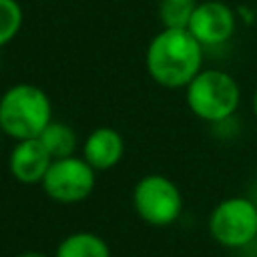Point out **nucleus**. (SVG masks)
<instances>
[{
  "label": "nucleus",
  "mask_w": 257,
  "mask_h": 257,
  "mask_svg": "<svg viewBox=\"0 0 257 257\" xmlns=\"http://www.w3.org/2000/svg\"><path fill=\"white\" fill-rule=\"evenodd\" d=\"M149 76L165 88H185L203 66V46L187 28H163L147 46Z\"/></svg>",
  "instance_id": "obj_1"
},
{
  "label": "nucleus",
  "mask_w": 257,
  "mask_h": 257,
  "mask_svg": "<svg viewBox=\"0 0 257 257\" xmlns=\"http://www.w3.org/2000/svg\"><path fill=\"white\" fill-rule=\"evenodd\" d=\"M52 120L50 96L36 84L20 82L0 94V131L14 141L38 139Z\"/></svg>",
  "instance_id": "obj_2"
},
{
  "label": "nucleus",
  "mask_w": 257,
  "mask_h": 257,
  "mask_svg": "<svg viewBox=\"0 0 257 257\" xmlns=\"http://www.w3.org/2000/svg\"><path fill=\"white\" fill-rule=\"evenodd\" d=\"M185 98L197 118L219 122L233 116L239 108L241 88L229 72L217 68H201L197 76L185 86Z\"/></svg>",
  "instance_id": "obj_3"
},
{
  "label": "nucleus",
  "mask_w": 257,
  "mask_h": 257,
  "mask_svg": "<svg viewBox=\"0 0 257 257\" xmlns=\"http://www.w3.org/2000/svg\"><path fill=\"white\" fill-rule=\"evenodd\" d=\"M133 207L145 223L167 227L183 213V193L169 177L151 173L137 181L133 189Z\"/></svg>",
  "instance_id": "obj_4"
},
{
  "label": "nucleus",
  "mask_w": 257,
  "mask_h": 257,
  "mask_svg": "<svg viewBox=\"0 0 257 257\" xmlns=\"http://www.w3.org/2000/svg\"><path fill=\"white\" fill-rule=\"evenodd\" d=\"M207 229L223 247H245L257 237V205L247 197H227L213 207Z\"/></svg>",
  "instance_id": "obj_5"
},
{
  "label": "nucleus",
  "mask_w": 257,
  "mask_h": 257,
  "mask_svg": "<svg viewBox=\"0 0 257 257\" xmlns=\"http://www.w3.org/2000/svg\"><path fill=\"white\" fill-rule=\"evenodd\" d=\"M44 193L60 203V205H74L88 199L96 185V171L76 155L54 159L40 181Z\"/></svg>",
  "instance_id": "obj_6"
},
{
  "label": "nucleus",
  "mask_w": 257,
  "mask_h": 257,
  "mask_svg": "<svg viewBox=\"0 0 257 257\" xmlns=\"http://www.w3.org/2000/svg\"><path fill=\"white\" fill-rule=\"evenodd\" d=\"M199 44L205 46H219L225 44L235 32V14L233 8L221 0H205L195 4L191 22L187 28Z\"/></svg>",
  "instance_id": "obj_7"
},
{
  "label": "nucleus",
  "mask_w": 257,
  "mask_h": 257,
  "mask_svg": "<svg viewBox=\"0 0 257 257\" xmlns=\"http://www.w3.org/2000/svg\"><path fill=\"white\" fill-rule=\"evenodd\" d=\"M52 161L54 159L44 149L40 139L16 141L14 149L8 155V171L18 183L36 185L42 181Z\"/></svg>",
  "instance_id": "obj_8"
},
{
  "label": "nucleus",
  "mask_w": 257,
  "mask_h": 257,
  "mask_svg": "<svg viewBox=\"0 0 257 257\" xmlns=\"http://www.w3.org/2000/svg\"><path fill=\"white\" fill-rule=\"evenodd\" d=\"M124 155V141L116 128L98 126L82 143V159L98 173L110 171L120 163Z\"/></svg>",
  "instance_id": "obj_9"
},
{
  "label": "nucleus",
  "mask_w": 257,
  "mask_h": 257,
  "mask_svg": "<svg viewBox=\"0 0 257 257\" xmlns=\"http://www.w3.org/2000/svg\"><path fill=\"white\" fill-rule=\"evenodd\" d=\"M54 257H110V247L92 231H74L58 243Z\"/></svg>",
  "instance_id": "obj_10"
},
{
  "label": "nucleus",
  "mask_w": 257,
  "mask_h": 257,
  "mask_svg": "<svg viewBox=\"0 0 257 257\" xmlns=\"http://www.w3.org/2000/svg\"><path fill=\"white\" fill-rule=\"evenodd\" d=\"M38 139L52 159H64V157L74 155L76 151V133L72 131V126H68L62 120L52 118Z\"/></svg>",
  "instance_id": "obj_11"
},
{
  "label": "nucleus",
  "mask_w": 257,
  "mask_h": 257,
  "mask_svg": "<svg viewBox=\"0 0 257 257\" xmlns=\"http://www.w3.org/2000/svg\"><path fill=\"white\" fill-rule=\"evenodd\" d=\"M22 8L16 0H0V48L14 40L22 28Z\"/></svg>",
  "instance_id": "obj_12"
},
{
  "label": "nucleus",
  "mask_w": 257,
  "mask_h": 257,
  "mask_svg": "<svg viewBox=\"0 0 257 257\" xmlns=\"http://www.w3.org/2000/svg\"><path fill=\"white\" fill-rule=\"evenodd\" d=\"M197 2H169L161 0L159 18L163 28H189L191 14Z\"/></svg>",
  "instance_id": "obj_13"
},
{
  "label": "nucleus",
  "mask_w": 257,
  "mask_h": 257,
  "mask_svg": "<svg viewBox=\"0 0 257 257\" xmlns=\"http://www.w3.org/2000/svg\"><path fill=\"white\" fill-rule=\"evenodd\" d=\"M16 257H48V255H44V253H40V251H22V253H18Z\"/></svg>",
  "instance_id": "obj_14"
},
{
  "label": "nucleus",
  "mask_w": 257,
  "mask_h": 257,
  "mask_svg": "<svg viewBox=\"0 0 257 257\" xmlns=\"http://www.w3.org/2000/svg\"><path fill=\"white\" fill-rule=\"evenodd\" d=\"M253 114H255V118H257V88H255V92H253Z\"/></svg>",
  "instance_id": "obj_15"
},
{
  "label": "nucleus",
  "mask_w": 257,
  "mask_h": 257,
  "mask_svg": "<svg viewBox=\"0 0 257 257\" xmlns=\"http://www.w3.org/2000/svg\"><path fill=\"white\" fill-rule=\"evenodd\" d=\"M169 2H195V0H169Z\"/></svg>",
  "instance_id": "obj_16"
},
{
  "label": "nucleus",
  "mask_w": 257,
  "mask_h": 257,
  "mask_svg": "<svg viewBox=\"0 0 257 257\" xmlns=\"http://www.w3.org/2000/svg\"><path fill=\"white\" fill-rule=\"evenodd\" d=\"M0 137H2V131H0Z\"/></svg>",
  "instance_id": "obj_17"
},
{
  "label": "nucleus",
  "mask_w": 257,
  "mask_h": 257,
  "mask_svg": "<svg viewBox=\"0 0 257 257\" xmlns=\"http://www.w3.org/2000/svg\"><path fill=\"white\" fill-rule=\"evenodd\" d=\"M0 94H2V92H0Z\"/></svg>",
  "instance_id": "obj_18"
}]
</instances>
